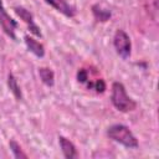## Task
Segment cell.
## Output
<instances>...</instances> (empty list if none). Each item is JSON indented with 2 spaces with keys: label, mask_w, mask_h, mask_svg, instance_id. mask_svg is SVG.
Segmentation results:
<instances>
[{
  "label": "cell",
  "mask_w": 159,
  "mask_h": 159,
  "mask_svg": "<svg viewBox=\"0 0 159 159\" xmlns=\"http://www.w3.org/2000/svg\"><path fill=\"white\" fill-rule=\"evenodd\" d=\"M111 102L114 106V108L119 112L128 113L137 108V103L134 99H132L125 87L122 82H113L112 83V92H111Z\"/></svg>",
  "instance_id": "6da1fadb"
},
{
  "label": "cell",
  "mask_w": 159,
  "mask_h": 159,
  "mask_svg": "<svg viewBox=\"0 0 159 159\" xmlns=\"http://www.w3.org/2000/svg\"><path fill=\"white\" fill-rule=\"evenodd\" d=\"M107 135L109 139H112L129 149H137L139 145L137 137L124 124H113V125L108 127Z\"/></svg>",
  "instance_id": "7a4b0ae2"
},
{
  "label": "cell",
  "mask_w": 159,
  "mask_h": 159,
  "mask_svg": "<svg viewBox=\"0 0 159 159\" xmlns=\"http://www.w3.org/2000/svg\"><path fill=\"white\" fill-rule=\"evenodd\" d=\"M113 46L116 48V52L118 56H120L123 60H127L130 56L132 52V42L129 35L122 30L118 29L113 36Z\"/></svg>",
  "instance_id": "3957f363"
},
{
  "label": "cell",
  "mask_w": 159,
  "mask_h": 159,
  "mask_svg": "<svg viewBox=\"0 0 159 159\" xmlns=\"http://www.w3.org/2000/svg\"><path fill=\"white\" fill-rule=\"evenodd\" d=\"M0 26L2 29V31L11 39V40H16V27H17V22L7 14L2 0H0Z\"/></svg>",
  "instance_id": "277c9868"
},
{
  "label": "cell",
  "mask_w": 159,
  "mask_h": 159,
  "mask_svg": "<svg viewBox=\"0 0 159 159\" xmlns=\"http://www.w3.org/2000/svg\"><path fill=\"white\" fill-rule=\"evenodd\" d=\"M14 11H15V14L29 26V30H30L31 34H34V35L37 36V37H41V36H42L40 27L37 26V24H36L35 20H34V15H32L27 9H25L24 6H15V7H14Z\"/></svg>",
  "instance_id": "5b68a950"
},
{
  "label": "cell",
  "mask_w": 159,
  "mask_h": 159,
  "mask_svg": "<svg viewBox=\"0 0 159 159\" xmlns=\"http://www.w3.org/2000/svg\"><path fill=\"white\" fill-rule=\"evenodd\" d=\"M45 2L48 4L50 6H52L58 12H61L62 15H65L66 17H75L77 14L76 7L71 4H68L67 0H45Z\"/></svg>",
  "instance_id": "8992f818"
},
{
  "label": "cell",
  "mask_w": 159,
  "mask_h": 159,
  "mask_svg": "<svg viewBox=\"0 0 159 159\" xmlns=\"http://www.w3.org/2000/svg\"><path fill=\"white\" fill-rule=\"evenodd\" d=\"M58 143H60V148L62 150V154L66 159H75V158L78 157L76 145L70 139H67L63 135H60L58 137Z\"/></svg>",
  "instance_id": "52a82bcc"
},
{
  "label": "cell",
  "mask_w": 159,
  "mask_h": 159,
  "mask_svg": "<svg viewBox=\"0 0 159 159\" xmlns=\"http://www.w3.org/2000/svg\"><path fill=\"white\" fill-rule=\"evenodd\" d=\"M24 41H25V45H26L27 50L30 52H32L35 56H37V57H43L45 56V47L41 42L36 41L34 37H31L29 35L24 36Z\"/></svg>",
  "instance_id": "ba28073f"
},
{
  "label": "cell",
  "mask_w": 159,
  "mask_h": 159,
  "mask_svg": "<svg viewBox=\"0 0 159 159\" xmlns=\"http://www.w3.org/2000/svg\"><path fill=\"white\" fill-rule=\"evenodd\" d=\"M39 76L43 84L47 87H52L55 84V73L48 67H40L39 68Z\"/></svg>",
  "instance_id": "9c48e42d"
},
{
  "label": "cell",
  "mask_w": 159,
  "mask_h": 159,
  "mask_svg": "<svg viewBox=\"0 0 159 159\" xmlns=\"http://www.w3.org/2000/svg\"><path fill=\"white\" fill-rule=\"evenodd\" d=\"M92 14H93L94 19H96L97 21H101V22L108 21V20L111 19V16H112V14H111L109 10L103 9V7H102L101 5H98V4H94V5L92 6Z\"/></svg>",
  "instance_id": "30bf717a"
},
{
  "label": "cell",
  "mask_w": 159,
  "mask_h": 159,
  "mask_svg": "<svg viewBox=\"0 0 159 159\" xmlns=\"http://www.w3.org/2000/svg\"><path fill=\"white\" fill-rule=\"evenodd\" d=\"M7 87H9L10 92L12 93V96L16 98V101H21L22 99V93H21L20 86L17 83L16 77L12 73H9L7 75Z\"/></svg>",
  "instance_id": "8fae6325"
},
{
  "label": "cell",
  "mask_w": 159,
  "mask_h": 159,
  "mask_svg": "<svg viewBox=\"0 0 159 159\" xmlns=\"http://www.w3.org/2000/svg\"><path fill=\"white\" fill-rule=\"evenodd\" d=\"M9 147H10V150H11L14 158H16V159H27V158H29L27 154L21 149L20 144H19L16 140L11 139V140L9 142Z\"/></svg>",
  "instance_id": "7c38bea8"
}]
</instances>
